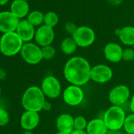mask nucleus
Returning <instances> with one entry per match:
<instances>
[{"mask_svg": "<svg viewBox=\"0 0 134 134\" xmlns=\"http://www.w3.org/2000/svg\"><path fill=\"white\" fill-rule=\"evenodd\" d=\"M91 69L92 66L85 58L74 56L65 62L63 74L70 85L81 87L91 80Z\"/></svg>", "mask_w": 134, "mask_h": 134, "instance_id": "1", "label": "nucleus"}, {"mask_svg": "<svg viewBox=\"0 0 134 134\" xmlns=\"http://www.w3.org/2000/svg\"><path fill=\"white\" fill-rule=\"evenodd\" d=\"M45 96L40 87L30 86L24 92L21 97V105L25 110L40 112L46 101Z\"/></svg>", "mask_w": 134, "mask_h": 134, "instance_id": "2", "label": "nucleus"}, {"mask_svg": "<svg viewBox=\"0 0 134 134\" xmlns=\"http://www.w3.org/2000/svg\"><path fill=\"white\" fill-rule=\"evenodd\" d=\"M24 43L16 32L4 33L0 38V52L7 57L14 56L21 52Z\"/></svg>", "mask_w": 134, "mask_h": 134, "instance_id": "3", "label": "nucleus"}, {"mask_svg": "<svg viewBox=\"0 0 134 134\" xmlns=\"http://www.w3.org/2000/svg\"><path fill=\"white\" fill-rule=\"evenodd\" d=\"M126 112L121 107H110L103 114V119L110 131H118L123 128L126 118Z\"/></svg>", "mask_w": 134, "mask_h": 134, "instance_id": "4", "label": "nucleus"}, {"mask_svg": "<svg viewBox=\"0 0 134 134\" xmlns=\"http://www.w3.org/2000/svg\"><path fill=\"white\" fill-rule=\"evenodd\" d=\"M20 54L23 60L29 65H37L43 59L41 47L32 42L25 43Z\"/></svg>", "mask_w": 134, "mask_h": 134, "instance_id": "5", "label": "nucleus"}, {"mask_svg": "<svg viewBox=\"0 0 134 134\" xmlns=\"http://www.w3.org/2000/svg\"><path fill=\"white\" fill-rule=\"evenodd\" d=\"M40 88L45 97L54 99L61 95L62 85L59 80L53 75L46 76L41 82Z\"/></svg>", "mask_w": 134, "mask_h": 134, "instance_id": "6", "label": "nucleus"}, {"mask_svg": "<svg viewBox=\"0 0 134 134\" xmlns=\"http://www.w3.org/2000/svg\"><path fill=\"white\" fill-rule=\"evenodd\" d=\"M62 99L70 107H77L82 103L85 99V93L81 87L70 85L64 89Z\"/></svg>", "mask_w": 134, "mask_h": 134, "instance_id": "7", "label": "nucleus"}, {"mask_svg": "<svg viewBox=\"0 0 134 134\" xmlns=\"http://www.w3.org/2000/svg\"><path fill=\"white\" fill-rule=\"evenodd\" d=\"M72 37L77 47L85 48L93 44L96 40V33L90 27L79 26Z\"/></svg>", "mask_w": 134, "mask_h": 134, "instance_id": "8", "label": "nucleus"}, {"mask_svg": "<svg viewBox=\"0 0 134 134\" xmlns=\"http://www.w3.org/2000/svg\"><path fill=\"white\" fill-rule=\"evenodd\" d=\"M131 92L128 86L125 85H118L111 88L108 95V99L111 105L122 107L130 98Z\"/></svg>", "mask_w": 134, "mask_h": 134, "instance_id": "9", "label": "nucleus"}, {"mask_svg": "<svg viewBox=\"0 0 134 134\" xmlns=\"http://www.w3.org/2000/svg\"><path fill=\"white\" fill-rule=\"evenodd\" d=\"M113 77V70L110 67L104 64H98L92 67L91 80L97 84H105Z\"/></svg>", "mask_w": 134, "mask_h": 134, "instance_id": "10", "label": "nucleus"}, {"mask_svg": "<svg viewBox=\"0 0 134 134\" xmlns=\"http://www.w3.org/2000/svg\"><path fill=\"white\" fill-rule=\"evenodd\" d=\"M20 19L10 11L0 12V32L4 33L16 32Z\"/></svg>", "mask_w": 134, "mask_h": 134, "instance_id": "11", "label": "nucleus"}, {"mask_svg": "<svg viewBox=\"0 0 134 134\" xmlns=\"http://www.w3.org/2000/svg\"><path fill=\"white\" fill-rule=\"evenodd\" d=\"M34 39L36 43L40 47L51 45L54 40V31L52 28L43 25L36 30Z\"/></svg>", "mask_w": 134, "mask_h": 134, "instance_id": "12", "label": "nucleus"}, {"mask_svg": "<svg viewBox=\"0 0 134 134\" xmlns=\"http://www.w3.org/2000/svg\"><path fill=\"white\" fill-rule=\"evenodd\" d=\"M123 48L117 43H108L103 48L105 58L111 63H118L122 60Z\"/></svg>", "mask_w": 134, "mask_h": 134, "instance_id": "13", "label": "nucleus"}, {"mask_svg": "<svg viewBox=\"0 0 134 134\" xmlns=\"http://www.w3.org/2000/svg\"><path fill=\"white\" fill-rule=\"evenodd\" d=\"M40 117L38 112L25 110L21 116L20 125L24 130L32 131L40 123Z\"/></svg>", "mask_w": 134, "mask_h": 134, "instance_id": "14", "label": "nucleus"}, {"mask_svg": "<svg viewBox=\"0 0 134 134\" xmlns=\"http://www.w3.org/2000/svg\"><path fill=\"white\" fill-rule=\"evenodd\" d=\"M16 32L24 43H29L35 38L36 29L27 19H23L20 21Z\"/></svg>", "mask_w": 134, "mask_h": 134, "instance_id": "15", "label": "nucleus"}, {"mask_svg": "<svg viewBox=\"0 0 134 134\" xmlns=\"http://www.w3.org/2000/svg\"><path fill=\"white\" fill-rule=\"evenodd\" d=\"M56 128L58 131L70 134L74 130V118L70 114L63 113L56 119Z\"/></svg>", "mask_w": 134, "mask_h": 134, "instance_id": "16", "label": "nucleus"}, {"mask_svg": "<svg viewBox=\"0 0 134 134\" xmlns=\"http://www.w3.org/2000/svg\"><path fill=\"white\" fill-rule=\"evenodd\" d=\"M10 11L18 19H21L29 15V5L25 0H14L10 4Z\"/></svg>", "mask_w": 134, "mask_h": 134, "instance_id": "17", "label": "nucleus"}, {"mask_svg": "<svg viewBox=\"0 0 134 134\" xmlns=\"http://www.w3.org/2000/svg\"><path fill=\"white\" fill-rule=\"evenodd\" d=\"M85 131L88 134H107L109 130L103 118H96L88 121Z\"/></svg>", "mask_w": 134, "mask_h": 134, "instance_id": "18", "label": "nucleus"}, {"mask_svg": "<svg viewBox=\"0 0 134 134\" xmlns=\"http://www.w3.org/2000/svg\"><path fill=\"white\" fill-rule=\"evenodd\" d=\"M118 38L124 45L134 47V27L125 26L121 29Z\"/></svg>", "mask_w": 134, "mask_h": 134, "instance_id": "19", "label": "nucleus"}, {"mask_svg": "<svg viewBox=\"0 0 134 134\" xmlns=\"http://www.w3.org/2000/svg\"><path fill=\"white\" fill-rule=\"evenodd\" d=\"M61 51L65 55H71L77 51V45L72 36L65 38L61 43Z\"/></svg>", "mask_w": 134, "mask_h": 134, "instance_id": "20", "label": "nucleus"}, {"mask_svg": "<svg viewBox=\"0 0 134 134\" xmlns=\"http://www.w3.org/2000/svg\"><path fill=\"white\" fill-rule=\"evenodd\" d=\"M27 20L34 26H41L44 21V14L40 10H33L27 16Z\"/></svg>", "mask_w": 134, "mask_h": 134, "instance_id": "21", "label": "nucleus"}, {"mask_svg": "<svg viewBox=\"0 0 134 134\" xmlns=\"http://www.w3.org/2000/svg\"><path fill=\"white\" fill-rule=\"evenodd\" d=\"M59 18L58 14L55 12L53 11H49L47 13H46L44 14V21H43V25L51 27V28H54L55 27L58 23Z\"/></svg>", "mask_w": 134, "mask_h": 134, "instance_id": "22", "label": "nucleus"}, {"mask_svg": "<svg viewBox=\"0 0 134 134\" xmlns=\"http://www.w3.org/2000/svg\"><path fill=\"white\" fill-rule=\"evenodd\" d=\"M123 129L125 132L134 134V113H130L126 116Z\"/></svg>", "mask_w": 134, "mask_h": 134, "instance_id": "23", "label": "nucleus"}, {"mask_svg": "<svg viewBox=\"0 0 134 134\" xmlns=\"http://www.w3.org/2000/svg\"><path fill=\"white\" fill-rule=\"evenodd\" d=\"M41 50H42L43 58L45 60H51L52 58H54L56 54V49L52 45L41 47Z\"/></svg>", "mask_w": 134, "mask_h": 134, "instance_id": "24", "label": "nucleus"}, {"mask_svg": "<svg viewBox=\"0 0 134 134\" xmlns=\"http://www.w3.org/2000/svg\"><path fill=\"white\" fill-rule=\"evenodd\" d=\"M88 121L87 119L82 116L78 115L74 118V130H85L87 128Z\"/></svg>", "mask_w": 134, "mask_h": 134, "instance_id": "25", "label": "nucleus"}, {"mask_svg": "<svg viewBox=\"0 0 134 134\" xmlns=\"http://www.w3.org/2000/svg\"><path fill=\"white\" fill-rule=\"evenodd\" d=\"M10 120V114L7 110L0 107V126H6L9 124Z\"/></svg>", "mask_w": 134, "mask_h": 134, "instance_id": "26", "label": "nucleus"}, {"mask_svg": "<svg viewBox=\"0 0 134 134\" xmlns=\"http://www.w3.org/2000/svg\"><path fill=\"white\" fill-rule=\"evenodd\" d=\"M122 60L125 62H132L134 60V49L132 48H125L123 50Z\"/></svg>", "mask_w": 134, "mask_h": 134, "instance_id": "27", "label": "nucleus"}, {"mask_svg": "<svg viewBox=\"0 0 134 134\" xmlns=\"http://www.w3.org/2000/svg\"><path fill=\"white\" fill-rule=\"evenodd\" d=\"M77 28L78 27L76 25V24L74 23V22H71V21L67 22L65 24V32L68 33L69 35H70L71 36L74 34V32H76V30L77 29Z\"/></svg>", "mask_w": 134, "mask_h": 134, "instance_id": "28", "label": "nucleus"}, {"mask_svg": "<svg viewBox=\"0 0 134 134\" xmlns=\"http://www.w3.org/2000/svg\"><path fill=\"white\" fill-rule=\"evenodd\" d=\"M51 109H52V105H51V103L50 102L45 101V103H44V104H43V106L42 110L47 111H47H50Z\"/></svg>", "mask_w": 134, "mask_h": 134, "instance_id": "29", "label": "nucleus"}, {"mask_svg": "<svg viewBox=\"0 0 134 134\" xmlns=\"http://www.w3.org/2000/svg\"><path fill=\"white\" fill-rule=\"evenodd\" d=\"M129 104H130V111H131V113H134V93L132 96Z\"/></svg>", "mask_w": 134, "mask_h": 134, "instance_id": "30", "label": "nucleus"}, {"mask_svg": "<svg viewBox=\"0 0 134 134\" xmlns=\"http://www.w3.org/2000/svg\"><path fill=\"white\" fill-rule=\"evenodd\" d=\"M70 134H88L85 130H74Z\"/></svg>", "mask_w": 134, "mask_h": 134, "instance_id": "31", "label": "nucleus"}, {"mask_svg": "<svg viewBox=\"0 0 134 134\" xmlns=\"http://www.w3.org/2000/svg\"><path fill=\"white\" fill-rule=\"evenodd\" d=\"M107 134H124V132H122L121 130H118V131H108V132Z\"/></svg>", "mask_w": 134, "mask_h": 134, "instance_id": "32", "label": "nucleus"}, {"mask_svg": "<svg viewBox=\"0 0 134 134\" xmlns=\"http://www.w3.org/2000/svg\"><path fill=\"white\" fill-rule=\"evenodd\" d=\"M6 77H7V74L5 71H3V70H0V79H5Z\"/></svg>", "mask_w": 134, "mask_h": 134, "instance_id": "33", "label": "nucleus"}, {"mask_svg": "<svg viewBox=\"0 0 134 134\" xmlns=\"http://www.w3.org/2000/svg\"><path fill=\"white\" fill-rule=\"evenodd\" d=\"M10 0H0V6H5L9 3Z\"/></svg>", "mask_w": 134, "mask_h": 134, "instance_id": "34", "label": "nucleus"}, {"mask_svg": "<svg viewBox=\"0 0 134 134\" xmlns=\"http://www.w3.org/2000/svg\"><path fill=\"white\" fill-rule=\"evenodd\" d=\"M23 134H32V131H29V130H25Z\"/></svg>", "mask_w": 134, "mask_h": 134, "instance_id": "35", "label": "nucleus"}, {"mask_svg": "<svg viewBox=\"0 0 134 134\" xmlns=\"http://www.w3.org/2000/svg\"><path fill=\"white\" fill-rule=\"evenodd\" d=\"M55 134H68V133H65V132H60V131H58Z\"/></svg>", "mask_w": 134, "mask_h": 134, "instance_id": "36", "label": "nucleus"}, {"mask_svg": "<svg viewBox=\"0 0 134 134\" xmlns=\"http://www.w3.org/2000/svg\"><path fill=\"white\" fill-rule=\"evenodd\" d=\"M2 94V89H1V87H0V96Z\"/></svg>", "mask_w": 134, "mask_h": 134, "instance_id": "37", "label": "nucleus"}, {"mask_svg": "<svg viewBox=\"0 0 134 134\" xmlns=\"http://www.w3.org/2000/svg\"><path fill=\"white\" fill-rule=\"evenodd\" d=\"M124 134H131V133H128V132H124Z\"/></svg>", "mask_w": 134, "mask_h": 134, "instance_id": "38", "label": "nucleus"}, {"mask_svg": "<svg viewBox=\"0 0 134 134\" xmlns=\"http://www.w3.org/2000/svg\"><path fill=\"white\" fill-rule=\"evenodd\" d=\"M25 1H27V2H28V1H29V0H25Z\"/></svg>", "mask_w": 134, "mask_h": 134, "instance_id": "39", "label": "nucleus"}]
</instances>
